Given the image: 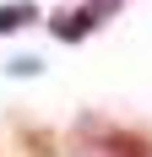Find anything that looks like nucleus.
I'll return each mask as SVG.
<instances>
[{
  "label": "nucleus",
  "instance_id": "1",
  "mask_svg": "<svg viewBox=\"0 0 152 157\" xmlns=\"http://www.w3.org/2000/svg\"><path fill=\"white\" fill-rule=\"evenodd\" d=\"M87 136H98L103 157H152V141L141 136V130H120V125H98V119H92Z\"/></svg>",
  "mask_w": 152,
  "mask_h": 157
},
{
  "label": "nucleus",
  "instance_id": "2",
  "mask_svg": "<svg viewBox=\"0 0 152 157\" xmlns=\"http://www.w3.org/2000/svg\"><path fill=\"white\" fill-rule=\"evenodd\" d=\"M92 27H98V11H92V6H76V11H60L54 22H49V33H54V38H65V44L87 38Z\"/></svg>",
  "mask_w": 152,
  "mask_h": 157
},
{
  "label": "nucleus",
  "instance_id": "3",
  "mask_svg": "<svg viewBox=\"0 0 152 157\" xmlns=\"http://www.w3.org/2000/svg\"><path fill=\"white\" fill-rule=\"evenodd\" d=\"M27 22H38V6H33V0H11V6H0V33H22Z\"/></svg>",
  "mask_w": 152,
  "mask_h": 157
},
{
  "label": "nucleus",
  "instance_id": "4",
  "mask_svg": "<svg viewBox=\"0 0 152 157\" xmlns=\"http://www.w3.org/2000/svg\"><path fill=\"white\" fill-rule=\"evenodd\" d=\"M38 71H44V65L27 60V54H22V60H11V76H38Z\"/></svg>",
  "mask_w": 152,
  "mask_h": 157
}]
</instances>
